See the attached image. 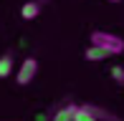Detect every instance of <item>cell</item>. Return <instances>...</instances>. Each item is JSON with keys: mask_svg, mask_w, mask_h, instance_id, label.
<instances>
[{"mask_svg": "<svg viewBox=\"0 0 124 121\" xmlns=\"http://www.w3.org/2000/svg\"><path fill=\"white\" fill-rule=\"evenodd\" d=\"M10 73H13V56L5 53V56H0V78H8Z\"/></svg>", "mask_w": 124, "mask_h": 121, "instance_id": "cell-7", "label": "cell"}, {"mask_svg": "<svg viewBox=\"0 0 124 121\" xmlns=\"http://www.w3.org/2000/svg\"><path fill=\"white\" fill-rule=\"evenodd\" d=\"M76 111H78L76 103H69V106L58 108V111L53 114V119H51V121H76Z\"/></svg>", "mask_w": 124, "mask_h": 121, "instance_id": "cell-4", "label": "cell"}, {"mask_svg": "<svg viewBox=\"0 0 124 121\" xmlns=\"http://www.w3.org/2000/svg\"><path fill=\"white\" fill-rule=\"evenodd\" d=\"M91 46H99L104 48L109 56H119L124 53V40L114 33H106V30H94L91 33Z\"/></svg>", "mask_w": 124, "mask_h": 121, "instance_id": "cell-1", "label": "cell"}, {"mask_svg": "<svg viewBox=\"0 0 124 121\" xmlns=\"http://www.w3.org/2000/svg\"><path fill=\"white\" fill-rule=\"evenodd\" d=\"M106 3H122V0H106Z\"/></svg>", "mask_w": 124, "mask_h": 121, "instance_id": "cell-10", "label": "cell"}, {"mask_svg": "<svg viewBox=\"0 0 124 121\" xmlns=\"http://www.w3.org/2000/svg\"><path fill=\"white\" fill-rule=\"evenodd\" d=\"M36 73H38V60L36 58H25L23 63L18 66V76H15L18 86H28L33 78H36Z\"/></svg>", "mask_w": 124, "mask_h": 121, "instance_id": "cell-2", "label": "cell"}, {"mask_svg": "<svg viewBox=\"0 0 124 121\" xmlns=\"http://www.w3.org/2000/svg\"><path fill=\"white\" fill-rule=\"evenodd\" d=\"M20 15H23V20H36L41 15V3L38 0H28L23 8H20Z\"/></svg>", "mask_w": 124, "mask_h": 121, "instance_id": "cell-5", "label": "cell"}, {"mask_svg": "<svg viewBox=\"0 0 124 121\" xmlns=\"http://www.w3.org/2000/svg\"><path fill=\"white\" fill-rule=\"evenodd\" d=\"M111 78H114L116 83H124V68L122 66H114V68H111Z\"/></svg>", "mask_w": 124, "mask_h": 121, "instance_id": "cell-9", "label": "cell"}, {"mask_svg": "<svg viewBox=\"0 0 124 121\" xmlns=\"http://www.w3.org/2000/svg\"><path fill=\"white\" fill-rule=\"evenodd\" d=\"M84 108H86V111L91 114V116L96 119V121H119V119L114 116V114H109L106 108H101V106H91V103H84Z\"/></svg>", "mask_w": 124, "mask_h": 121, "instance_id": "cell-3", "label": "cell"}, {"mask_svg": "<svg viewBox=\"0 0 124 121\" xmlns=\"http://www.w3.org/2000/svg\"><path fill=\"white\" fill-rule=\"evenodd\" d=\"M76 121H96V119H94L84 106H78V111H76Z\"/></svg>", "mask_w": 124, "mask_h": 121, "instance_id": "cell-8", "label": "cell"}, {"mask_svg": "<svg viewBox=\"0 0 124 121\" xmlns=\"http://www.w3.org/2000/svg\"><path fill=\"white\" fill-rule=\"evenodd\" d=\"M84 56H86V60H104V58H109V53L104 48H99V46H89Z\"/></svg>", "mask_w": 124, "mask_h": 121, "instance_id": "cell-6", "label": "cell"}]
</instances>
